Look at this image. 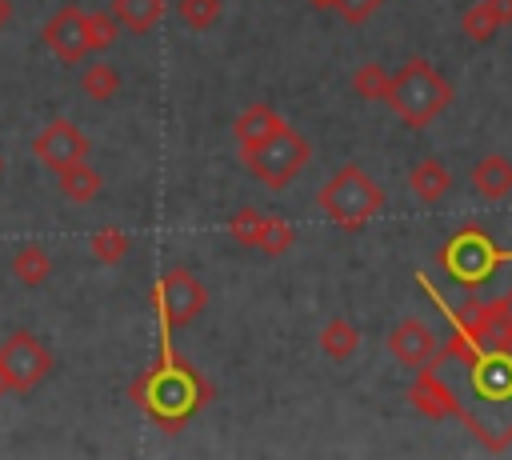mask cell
I'll use <instances>...</instances> for the list:
<instances>
[{
	"mask_svg": "<svg viewBox=\"0 0 512 460\" xmlns=\"http://www.w3.org/2000/svg\"><path fill=\"white\" fill-rule=\"evenodd\" d=\"M388 108L408 124V128H428L448 104H452V84L420 56L404 60L396 72H388Z\"/></svg>",
	"mask_w": 512,
	"mask_h": 460,
	"instance_id": "6da1fadb",
	"label": "cell"
},
{
	"mask_svg": "<svg viewBox=\"0 0 512 460\" xmlns=\"http://www.w3.org/2000/svg\"><path fill=\"white\" fill-rule=\"evenodd\" d=\"M316 204H320V212H324L332 224L356 232V228H364V224L384 208V192L376 188V180H372L360 164H344V168L332 172L328 184L316 192Z\"/></svg>",
	"mask_w": 512,
	"mask_h": 460,
	"instance_id": "7a4b0ae2",
	"label": "cell"
},
{
	"mask_svg": "<svg viewBox=\"0 0 512 460\" xmlns=\"http://www.w3.org/2000/svg\"><path fill=\"white\" fill-rule=\"evenodd\" d=\"M240 160L264 188L280 192L308 164V140L300 132H292V128H280V132H272V136H264L256 144H240Z\"/></svg>",
	"mask_w": 512,
	"mask_h": 460,
	"instance_id": "3957f363",
	"label": "cell"
},
{
	"mask_svg": "<svg viewBox=\"0 0 512 460\" xmlns=\"http://www.w3.org/2000/svg\"><path fill=\"white\" fill-rule=\"evenodd\" d=\"M504 256H508V252H500L484 232L464 228L460 236H452V240L440 248V268H444L456 284H464V288H480Z\"/></svg>",
	"mask_w": 512,
	"mask_h": 460,
	"instance_id": "277c9868",
	"label": "cell"
},
{
	"mask_svg": "<svg viewBox=\"0 0 512 460\" xmlns=\"http://www.w3.org/2000/svg\"><path fill=\"white\" fill-rule=\"evenodd\" d=\"M156 304H160V316L168 328H180V324H192L204 304H208V292L204 284L188 272V268H168L156 284Z\"/></svg>",
	"mask_w": 512,
	"mask_h": 460,
	"instance_id": "5b68a950",
	"label": "cell"
},
{
	"mask_svg": "<svg viewBox=\"0 0 512 460\" xmlns=\"http://www.w3.org/2000/svg\"><path fill=\"white\" fill-rule=\"evenodd\" d=\"M0 364L12 376V392H32L48 372H52V352L24 328H16L4 344H0Z\"/></svg>",
	"mask_w": 512,
	"mask_h": 460,
	"instance_id": "8992f818",
	"label": "cell"
},
{
	"mask_svg": "<svg viewBox=\"0 0 512 460\" xmlns=\"http://www.w3.org/2000/svg\"><path fill=\"white\" fill-rule=\"evenodd\" d=\"M88 136L72 124V120H64V116H56V120H48L40 132H36V140H32V152H36V160L44 164V168H52V172H60V168H68V164H76V160H88Z\"/></svg>",
	"mask_w": 512,
	"mask_h": 460,
	"instance_id": "52a82bcc",
	"label": "cell"
},
{
	"mask_svg": "<svg viewBox=\"0 0 512 460\" xmlns=\"http://www.w3.org/2000/svg\"><path fill=\"white\" fill-rule=\"evenodd\" d=\"M44 48L60 60V64H80L88 56V40H84V12L76 4H64L48 16V24L40 28Z\"/></svg>",
	"mask_w": 512,
	"mask_h": 460,
	"instance_id": "ba28073f",
	"label": "cell"
},
{
	"mask_svg": "<svg viewBox=\"0 0 512 460\" xmlns=\"http://www.w3.org/2000/svg\"><path fill=\"white\" fill-rule=\"evenodd\" d=\"M388 352H392L404 368H424V364L432 360V352H436V336H432V328H428L424 320L408 316V320H400V324L388 332Z\"/></svg>",
	"mask_w": 512,
	"mask_h": 460,
	"instance_id": "9c48e42d",
	"label": "cell"
},
{
	"mask_svg": "<svg viewBox=\"0 0 512 460\" xmlns=\"http://www.w3.org/2000/svg\"><path fill=\"white\" fill-rule=\"evenodd\" d=\"M468 180H472V192H480L484 200H504L512 192V160L500 156V152H492V156H484V160L472 164Z\"/></svg>",
	"mask_w": 512,
	"mask_h": 460,
	"instance_id": "30bf717a",
	"label": "cell"
},
{
	"mask_svg": "<svg viewBox=\"0 0 512 460\" xmlns=\"http://www.w3.org/2000/svg\"><path fill=\"white\" fill-rule=\"evenodd\" d=\"M280 128H288V124L280 120L276 108H268V104H248V108L236 116L232 136H236V144H256V140H264V136H272V132H280Z\"/></svg>",
	"mask_w": 512,
	"mask_h": 460,
	"instance_id": "8fae6325",
	"label": "cell"
},
{
	"mask_svg": "<svg viewBox=\"0 0 512 460\" xmlns=\"http://www.w3.org/2000/svg\"><path fill=\"white\" fill-rule=\"evenodd\" d=\"M112 16H116V24H120L124 32L144 36V32H152V28L160 24L164 0H112Z\"/></svg>",
	"mask_w": 512,
	"mask_h": 460,
	"instance_id": "7c38bea8",
	"label": "cell"
},
{
	"mask_svg": "<svg viewBox=\"0 0 512 460\" xmlns=\"http://www.w3.org/2000/svg\"><path fill=\"white\" fill-rule=\"evenodd\" d=\"M408 188H412V196H416V200L436 204V200L452 188V176H448V168H444L436 156H428V160L412 164V172H408Z\"/></svg>",
	"mask_w": 512,
	"mask_h": 460,
	"instance_id": "4fadbf2b",
	"label": "cell"
},
{
	"mask_svg": "<svg viewBox=\"0 0 512 460\" xmlns=\"http://www.w3.org/2000/svg\"><path fill=\"white\" fill-rule=\"evenodd\" d=\"M56 180H60V192H64L72 204H88V200H96V196H100V184H104L100 172H96L88 160H76V164L60 168Z\"/></svg>",
	"mask_w": 512,
	"mask_h": 460,
	"instance_id": "5bb4252c",
	"label": "cell"
},
{
	"mask_svg": "<svg viewBox=\"0 0 512 460\" xmlns=\"http://www.w3.org/2000/svg\"><path fill=\"white\" fill-rule=\"evenodd\" d=\"M356 348H360V328H356L352 320L336 316V320H328V324L320 328V352H324L328 360H352Z\"/></svg>",
	"mask_w": 512,
	"mask_h": 460,
	"instance_id": "9a60e30c",
	"label": "cell"
},
{
	"mask_svg": "<svg viewBox=\"0 0 512 460\" xmlns=\"http://www.w3.org/2000/svg\"><path fill=\"white\" fill-rule=\"evenodd\" d=\"M12 276H16V284H24V288H40V284L52 276V256H48L40 244H24V248H16V256H12Z\"/></svg>",
	"mask_w": 512,
	"mask_h": 460,
	"instance_id": "2e32d148",
	"label": "cell"
},
{
	"mask_svg": "<svg viewBox=\"0 0 512 460\" xmlns=\"http://www.w3.org/2000/svg\"><path fill=\"white\" fill-rule=\"evenodd\" d=\"M80 92L88 96V100H112L116 92H120V72L112 68V64H104V60H92V64H84V72H80Z\"/></svg>",
	"mask_w": 512,
	"mask_h": 460,
	"instance_id": "e0dca14e",
	"label": "cell"
},
{
	"mask_svg": "<svg viewBox=\"0 0 512 460\" xmlns=\"http://www.w3.org/2000/svg\"><path fill=\"white\" fill-rule=\"evenodd\" d=\"M88 248H92V256L100 264H120L132 252V240H128L124 228H96L92 240H88Z\"/></svg>",
	"mask_w": 512,
	"mask_h": 460,
	"instance_id": "ac0fdd59",
	"label": "cell"
},
{
	"mask_svg": "<svg viewBox=\"0 0 512 460\" xmlns=\"http://www.w3.org/2000/svg\"><path fill=\"white\" fill-rule=\"evenodd\" d=\"M224 4L220 0H176V16L188 32H208L220 20Z\"/></svg>",
	"mask_w": 512,
	"mask_h": 460,
	"instance_id": "d6986e66",
	"label": "cell"
},
{
	"mask_svg": "<svg viewBox=\"0 0 512 460\" xmlns=\"http://www.w3.org/2000/svg\"><path fill=\"white\" fill-rule=\"evenodd\" d=\"M120 36V24L112 12H84V40H88V52H104L112 48Z\"/></svg>",
	"mask_w": 512,
	"mask_h": 460,
	"instance_id": "ffe728a7",
	"label": "cell"
},
{
	"mask_svg": "<svg viewBox=\"0 0 512 460\" xmlns=\"http://www.w3.org/2000/svg\"><path fill=\"white\" fill-rule=\"evenodd\" d=\"M496 32H500V20H496V12H492L484 0H480V4H472V8L464 12V36H468V40L488 44Z\"/></svg>",
	"mask_w": 512,
	"mask_h": 460,
	"instance_id": "44dd1931",
	"label": "cell"
},
{
	"mask_svg": "<svg viewBox=\"0 0 512 460\" xmlns=\"http://www.w3.org/2000/svg\"><path fill=\"white\" fill-rule=\"evenodd\" d=\"M352 92H356L360 100H384V92H388V72H384V64H360V68L352 72Z\"/></svg>",
	"mask_w": 512,
	"mask_h": 460,
	"instance_id": "7402d4cb",
	"label": "cell"
},
{
	"mask_svg": "<svg viewBox=\"0 0 512 460\" xmlns=\"http://www.w3.org/2000/svg\"><path fill=\"white\" fill-rule=\"evenodd\" d=\"M256 248H260L264 256H284V252L292 248V224L280 220V216H264V228H260Z\"/></svg>",
	"mask_w": 512,
	"mask_h": 460,
	"instance_id": "603a6c76",
	"label": "cell"
},
{
	"mask_svg": "<svg viewBox=\"0 0 512 460\" xmlns=\"http://www.w3.org/2000/svg\"><path fill=\"white\" fill-rule=\"evenodd\" d=\"M260 228H264V212H256V208H236V212H232V220H228L232 240H236V244H244V248H256Z\"/></svg>",
	"mask_w": 512,
	"mask_h": 460,
	"instance_id": "cb8c5ba5",
	"label": "cell"
},
{
	"mask_svg": "<svg viewBox=\"0 0 512 460\" xmlns=\"http://www.w3.org/2000/svg\"><path fill=\"white\" fill-rule=\"evenodd\" d=\"M376 8H380V0H336L340 20H348V24H364Z\"/></svg>",
	"mask_w": 512,
	"mask_h": 460,
	"instance_id": "d4e9b609",
	"label": "cell"
},
{
	"mask_svg": "<svg viewBox=\"0 0 512 460\" xmlns=\"http://www.w3.org/2000/svg\"><path fill=\"white\" fill-rule=\"evenodd\" d=\"M492 12H496V20L500 24H512V0H484Z\"/></svg>",
	"mask_w": 512,
	"mask_h": 460,
	"instance_id": "484cf974",
	"label": "cell"
},
{
	"mask_svg": "<svg viewBox=\"0 0 512 460\" xmlns=\"http://www.w3.org/2000/svg\"><path fill=\"white\" fill-rule=\"evenodd\" d=\"M12 392V376H8V368L0 364V396H8Z\"/></svg>",
	"mask_w": 512,
	"mask_h": 460,
	"instance_id": "4316f807",
	"label": "cell"
},
{
	"mask_svg": "<svg viewBox=\"0 0 512 460\" xmlns=\"http://www.w3.org/2000/svg\"><path fill=\"white\" fill-rule=\"evenodd\" d=\"M12 20V0H0V28H8Z\"/></svg>",
	"mask_w": 512,
	"mask_h": 460,
	"instance_id": "83f0119b",
	"label": "cell"
},
{
	"mask_svg": "<svg viewBox=\"0 0 512 460\" xmlns=\"http://www.w3.org/2000/svg\"><path fill=\"white\" fill-rule=\"evenodd\" d=\"M500 300H504V316H508V328H512V292H504Z\"/></svg>",
	"mask_w": 512,
	"mask_h": 460,
	"instance_id": "f1b7e54d",
	"label": "cell"
},
{
	"mask_svg": "<svg viewBox=\"0 0 512 460\" xmlns=\"http://www.w3.org/2000/svg\"><path fill=\"white\" fill-rule=\"evenodd\" d=\"M308 8H316V12L320 8H336V0H308Z\"/></svg>",
	"mask_w": 512,
	"mask_h": 460,
	"instance_id": "f546056e",
	"label": "cell"
},
{
	"mask_svg": "<svg viewBox=\"0 0 512 460\" xmlns=\"http://www.w3.org/2000/svg\"><path fill=\"white\" fill-rule=\"evenodd\" d=\"M504 352H508V356H512V332H508V340H504Z\"/></svg>",
	"mask_w": 512,
	"mask_h": 460,
	"instance_id": "4dcf8cb0",
	"label": "cell"
},
{
	"mask_svg": "<svg viewBox=\"0 0 512 460\" xmlns=\"http://www.w3.org/2000/svg\"><path fill=\"white\" fill-rule=\"evenodd\" d=\"M0 176H4V156H0Z\"/></svg>",
	"mask_w": 512,
	"mask_h": 460,
	"instance_id": "1f68e13d",
	"label": "cell"
}]
</instances>
